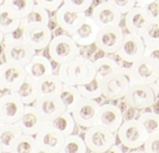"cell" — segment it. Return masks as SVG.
Wrapping results in <instances>:
<instances>
[{
  "label": "cell",
  "mask_w": 159,
  "mask_h": 153,
  "mask_svg": "<svg viewBox=\"0 0 159 153\" xmlns=\"http://www.w3.org/2000/svg\"><path fill=\"white\" fill-rule=\"evenodd\" d=\"M32 105L40 113L46 122H50L55 117L66 112V107L61 102L58 95H45L40 96L35 100Z\"/></svg>",
  "instance_id": "obj_19"
},
{
  "label": "cell",
  "mask_w": 159,
  "mask_h": 153,
  "mask_svg": "<svg viewBox=\"0 0 159 153\" xmlns=\"http://www.w3.org/2000/svg\"><path fill=\"white\" fill-rule=\"evenodd\" d=\"M52 38L53 32L49 25L24 26V41L30 45L35 51L46 49Z\"/></svg>",
  "instance_id": "obj_15"
},
{
  "label": "cell",
  "mask_w": 159,
  "mask_h": 153,
  "mask_svg": "<svg viewBox=\"0 0 159 153\" xmlns=\"http://www.w3.org/2000/svg\"><path fill=\"white\" fill-rule=\"evenodd\" d=\"M48 124L57 130L58 132H61L64 137H68L73 133L76 123H75L71 113L66 110L61 115L55 117L54 119H52L50 122H48Z\"/></svg>",
  "instance_id": "obj_29"
},
{
  "label": "cell",
  "mask_w": 159,
  "mask_h": 153,
  "mask_svg": "<svg viewBox=\"0 0 159 153\" xmlns=\"http://www.w3.org/2000/svg\"><path fill=\"white\" fill-rule=\"evenodd\" d=\"M3 51H4V47H3V43L0 45V58H3Z\"/></svg>",
  "instance_id": "obj_48"
},
{
  "label": "cell",
  "mask_w": 159,
  "mask_h": 153,
  "mask_svg": "<svg viewBox=\"0 0 159 153\" xmlns=\"http://www.w3.org/2000/svg\"><path fill=\"white\" fill-rule=\"evenodd\" d=\"M153 86H154V89H155L156 93H157V95H159V76H158L157 80L155 81V83H153Z\"/></svg>",
  "instance_id": "obj_47"
},
{
  "label": "cell",
  "mask_w": 159,
  "mask_h": 153,
  "mask_svg": "<svg viewBox=\"0 0 159 153\" xmlns=\"http://www.w3.org/2000/svg\"><path fill=\"white\" fill-rule=\"evenodd\" d=\"M25 68L14 63L3 62L1 64V85L2 89L8 92H15L26 78Z\"/></svg>",
  "instance_id": "obj_17"
},
{
  "label": "cell",
  "mask_w": 159,
  "mask_h": 153,
  "mask_svg": "<svg viewBox=\"0 0 159 153\" xmlns=\"http://www.w3.org/2000/svg\"><path fill=\"white\" fill-rule=\"evenodd\" d=\"M50 58L58 65L69 63L80 55V48L70 35H55L48 45Z\"/></svg>",
  "instance_id": "obj_2"
},
{
  "label": "cell",
  "mask_w": 159,
  "mask_h": 153,
  "mask_svg": "<svg viewBox=\"0 0 159 153\" xmlns=\"http://www.w3.org/2000/svg\"><path fill=\"white\" fill-rule=\"evenodd\" d=\"M149 58H152L154 61L159 63V44L158 45H151V46H146L145 48V54Z\"/></svg>",
  "instance_id": "obj_44"
},
{
  "label": "cell",
  "mask_w": 159,
  "mask_h": 153,
  "mask_svg": "<svg viewBox=\"0 0 159 153\" xmlns=\"http://www.w3.org/2000/svg\"><path fill=\"white\" fill-rule=\"evenodd\" d=\"M123 122L122 110L118 105L106 103L99 106L95 121L96 125H100L112 132H116Z\"/></svg>",
  "instance_id": "obj_16"
},
{
  "label": "cell",
  "mask_w": 159,
  "mask_h": 153,
  "mask_svg": "<svg viewBox=\"0 0 159 153\" xmlns=\"http://www.w3.org/2000/svg\"><path fill=\"white\" fill-rule=\"evenodd\" d=\"M145 43L142 37L132 34H126L124 35L122 46L116 53L120 59L130 64H133L145 54Z\"/></svg>",
  "instance_id": "obj_11"
},
{
  "label": "cell",
  "mask_w": 159,
  "mask_h": 153,
  "mask_svg": "<svg viewBox=\"0 0 159 153\" xmlns=\"http://www.w3.org/2000/svg\"><path fill=\"white\" fill-rule=\"evenodd\" d=\"M124 22L128 34L142 37L146 27L150 23V20L143 7L136 5L127 14H125Z\"/></svg>",
  "instance_id": "obj_22"
},
{
  "label": "cell",
  "mask_w": 159,
  "mask_h": 153,
  "mask_svg": "<svg viewBox=\"0 0 159 153\" xmlns=\"http://www.w3.org/2000/svg\"><path fill=\"white\" fill-rule=\"evenodd\" d=\"M4 62L14 63L25 67L37 53L34 48L25 41H7L3 42Z\"/></svg>",
  "instance_id": "obj_9"
},
{
  "label": "cell",
  "mask_w": 159,
  "mask_h": 153,
  "mask_svg": "<svg viewBox=\"0 0 159 153\" xmlns=\"http://www.w3.org/2000/svg\"><path fill=\"white\" fill-rule=\"evenodd\" d=\"M145 46L159 44V22H150L142 35Z\"/></svg>",
  "instance_id": "obj_37"
},
{
  "label": "cell",
  "mask_w": 159,
  "mask_h": 153,
  "mask_svg": "<svg viewBox=\"0 0 159 153\" xmlns=\"http://www.w3.org/2000/svg\"><path fill=\"white\" fill-rule=\"evenodd\" d=\"M22 134L17 123H2L0 125V147L3 153H10L17 139Z\"/></svg>",
  "instance_id": "obj_24"
},
{
  "label": "cell",
  "mask_w": 159,
  "mask_h": 153,
  "mask_svg": "<svg viewBox=\"0 0 159 153\" xmlns=\"http://www.w3.org/2000/svg\"><path fill=\"white\" fill-rule=\"evenodd\" d=\"M136 119L140 122L149 136L159 133V114L153 112L142 113Z\"/></svg>",
  "instance_id": "obj_36"
},
{
  "label": "cell",
  "mask_w": 159,
  "mask_h": 153,
  "mask_svg": "<svg viewBox=\"0 0 159 153\" xmlns=\"http://www.w3.org/2000/svg\"><path fill=\"white\" fill-rule=\"evenodd\" d=\"M107 1H113V0H107Z\"/></svg>",
  "instance_id": "obj_57"
},
{
  "label": "cell",
  "mask_w": 159,
  "mask_h": 153,
  "mask_svg": "<svg viewBox=\"0 0 159 153\" xmlns=\"http://www.w3.org/2000/svg\"><path fill=\"white\" fill-rule=\"evenodd\" d=\"M129 153H146L143 150H137V149H132V151H130Z\"/></svg>",
  "instance_id": "obj_49"
},
{
  "label": "cell",
  "mask_w": 159,
  "mask_h": 153,
  "mask_svg": "<svg viewBox=\"0 0 159 153\" xmlns=\"http://www.w3.org/2000/svg\"><path fill=\"white\" fill-rule=\"evenodd\" d=\"M94 3V0H64V4L77 12H84L86 13L88 10Z\"/></svg>",
  "instance_id": "obj_38"
},
{
  "label": "cell",
  "mask_w": 159,
  "mask_h": 153,
  "mask_svg": "<svg viewBox=\"0 0 159 153\" xmlns=\"http://www.w3.org/2000/svg\"><path fill=\"white\" fill-rule=\"evenodd\" d=\"M100 80L102 96L108 100H121L125 97L130 86V80L128 76L120 71L115 72Z\"/></svg>",
  "instance_id": "obj_8"
},
{
  "label": "cell",
  "mask_w": 159,
  "mask_h": 153,
  "mask_svg": "<svg viewBox=\"0 0 159 153\" xmlns=\"http://www.w3.org/2000/svg\"><path fill=\"white\" fill-rule=\"evenodd\" d=\"M157 102H158V104H159V95H158V98H157Z\"/></svg>",
  "instance_id": "obj_55"
},
{
  "label": "cell",
  "mask_w": 159,
  "mask_h": 153,
  "mask_svg": "<svg viewBox=\"0 0 159 153\" xmlns=\"http://www.w3.org/2000/svg\"><path fill=\"white\" fill-rule=\"evenodd\" d=\"M7 41H24V26L20 24L16 30L11 31V34L4 35L3 42Z\"/></svg>",
  "instance_id": "obj_43"
},
{
  "label": "cell",
  "mask_w": 159,
  "mask_h": 153,
  "mask_svg": "<svg viewBox=\"0 0 159 153\" xmlns=\"http://www.w3.org/2000/svg\"><path fill=\"white\" fill-rule=\"evenodd\" d=\"M0 153H2V150H1V147H0Z\"/></svg>",
  "instance_id": "obj_56"
},
{
  "label": "cell",
  "mask_w": 159,
  "mask_h": 153,
  "mask_svg": "<svg viewBox=\"0 0 159 153\" xmlns=\"http://www.w3.org/2000/svg\"><path fill=\"white\" fill-rule=\"evenodd\" d=\"M65 137L48 123L34 136L38 148L50 153H58L61 151Z\"/></svg>",
  "instance_id": "obj_14"
},
{
  "label": "cell",
  "mask_w": 159,
  "mask_h": 153,
  "mask_svg": "<svg viewBox=\"0 0 159 153\" xmlns=\"http://www.w3.org/2000/svg\"><path fill=\"white\" fill-rule=\"evenodd\" d=\"M58 153H88V148L82 137L72 133L65 137V142Z\"/></svg>",
  "instance_id": "obj_32"
},
{
  "label": "cell",
  "mask_w": 159,
  "mask_h": 153,
  "mask_svg": "<svg viewBox=\"0 0 159 153\" xmlns=\"http://www.w3.org/2000/svg\"><path fill=\"white\" fill-rule=\"evenodd\" d=\"M77 90L79 92L80 96L82 98L86 99H99L102 97V86H101V80L98 78H95L91 80L89 82H86L84 85L76 86Z\"/></svg>",
  "instance_id": "obj_34"
},
{
  "label": "cell",
  "mask_w": 159,
  "mask_h": 153,
  "mask_svg": "<svg viewBox=\"0 0 159 153\" xmlns=\"http://www.w3.org/2000/svg\"><path fill=\"white\" fill-rule=\"evenodd\" d=\"M34 2L48 12H56L64 3V0H34Z\"/></svg>",
  "instance_id": "obj_42"
},
{
  "label": "cell",
  "mask_w": 159,
  "mask_h": 153,
  "mask_svg": "<svg viewBox=\"0 0 159 153\" xmlns=\"http://www.w3.org/2000/svg\"><path fill=\"white\" fill-rule=\"evenodd\" d=\"M124 35L125 34L120 25L105 26L99 29L95 46L105 54H116L122 46Z\"/></svg>",
  "instance_id": "obj_7"
},
{
  "label": "cell",
  "mask_w": 159,
  "mask_h": 153,
  "mask_svg": "<svg viewBox=\"0 0 159 153\" xmlns=\"http://www.w3.org/2000/svg\"><path fill=\"white\" fill-rule=\"evenodd\" d=\"M58 97L61 98V102L64 103L66 110L71 113L75 105L77 104V102L79 101V99L81 98V96L78 92L77 86L65 85L64 83V86H62L61 92L58 94Z\"/></svg>",
  "instance_id": "obj_31"
},
{
  "label": "cell",
  "mask_w": 159,
  "mask_h": 153,
  "mask_svg": "<svg viewBox=\"0 0 159 153\" xmlns=\"http://www.w3.org/2000/svg\"><path fill=\"white\" fill-rule=\"evenodd\" d=\"M50 16L49 12L44 7L35 3L32 7L31 12L25 18L21 20V24L23 26L29 25H49Z\"/></svg>",
  "instance_id": "obj_30"
},
{
  "label": "cell",
  "mask_w": 159,
  "mask_h": 153,
  "mask_svg": "<svg viewBox=\"0 0 159 153\" xmlns=\"http://www.w3.org/2000/svg\"><path fill=\"white\" fill-rule=\"evenodd\" d=\"M153 1H155V0H136V5L137 7H146L147 4H149V3H151V2Z\"/></svg>",
  "instance_id": "obj_46"
},
{
  "label": "cell",
  "mask_w": 159,
  "mask_h": 153,
  "mask_svg": "<svg viewBox=\"0 0 159 153\" xmlns=\"http://www.w3.org/2000/svg\"><path fill=\"white\" fill-rule=\"evenodd\" d=\"M99 106L100 104L96 100L81 97L71 112V115L78 126L89 128L95 125Z\"/></svg>",
  "instance_id": "obj_10"
},
{
  "label": "cell",
  "mask_w": 159,
  "mask_h": 153,
  "mask_svg": "<svg viewBox=\"0 0 159 153\" xmlns=\"http://www.w3.org/2000/svg\"><path fill=\"white\" fill-rule=\"evenodd\" d=\"M3 3L17 17L23 19L31 12L35 2L34 0H3Z\"/></svg>",
  "instance_id": "obj_33"
},
{
  "label": "cell",
  "mask_w": 159,
  "mask_h": 153,
  "mask_svg": "<svg viewBox=\"0 0 159 153\" xmlns=\"http://www.w3.org/2000/svg\"><path fill=\"white\" fill-rule=\"evenodd\" d=\"M94 65L96 69V78L102 79L108 75L120 71V66L118 61L110 56H100L94 59Z\"/></svg>",
  "instance_id": "obj_28"
},
{
  "label": "cell",
  "mask_w": 159,
  "mask_h": 153,
  "mask_svg": "<svg viewBox=\"0 0 159 153\" xmlns=\"http://www.w3.org/2000/svg\"><path fill=\"white\" fill-rule=\"evenodd\" d=\"M0 91H3L2 85H1V64H0Z\"/></svg>",
  "instance_id": "obj_52"
},
{
  "label": "cell",
  "mask_w": 159,
  "mask_h": 153,
  "mask_svg": "<svg viewBox=\"0 0 159 153\" xmlns=\"http://www.w3.org/2000/svg\"><path fill=\"white\" fill-rule=\"evenodd\" d=\"M2 123H3V122H2V120H1V117H0V125H1Z\"/></svg>",
  "instance_id": "obj_54"
},
{
  "label": "cell",
  "mask_w": 159,
  "mask_h": 153,
  "mask_svg": "<svg viewBox=\"0 0 159 153\" xmlns=\"http://www.w3.org/2000/svg\"><path fill=\"white\" fill-rule=\"evenodd\" d=\"M2 153H3V152H2Z\"/></svg>",
  "instance_id": "obj_58"
},
{
  "label": "cell",
  "mask_w": 159,
  "mask_h": 153,
  "mask_svg": "<svg viewBox=\"0 0 159 153\" xmlns=\"http://www.w3.org/2000/svg\"><path fill=\"white\" fill-rule=\"evenodd\" d=\"M150 22H159V0L151 2L143 7Z\"/></svg>",
  "instance_id": "obj_40"
},
{
  "label": "cell",
  "mask_w": 159,
  "mask_h": 153,
  "mask_svg": "<svg viewBox=\"0 0 159 153\" xmlns=\"http://www.w3.org/2000/svg\"><path fill=\"white\" fill-rule=\"evenodd\" d=\"M37 149V143L34 136L21 134L11 147L10 153H34Z\"/></svg>",
  "instance_id": "obj_35"
},
{
  "label": "cell",
  "mask_w": 159,
  "mask_h": 153,
  "mask_svg": "<svg viewBox=\"0 0 159 153\" xmlns=\"http://www.w3.org/2000/svg\"><path fill=\"white\" fill-rule=\"evenodd\" d=\"M143 147L146 153H159V133L150 134Z\"/></svg>",
  "instance_id": "obj_39"
},
{
  "label": "cell",
  "mask_w": 159,
  "mask_h": 153,
  "mask_svg": "<svg viewBox=\"0 0 159 153\" xmlns=\"http://www.w3.org/2000/svg\"><path fill=\"white\" fill-rule=\"evenodd\" d=\"M24 68H25L26 74L35 81L42 77L53 73V66L50 59L44 55H39L37 53Z\"/></svg>",
  "instance_id": "obj_23"
},
{
  "label": "cell",
  "mask_w": 159,
  "mask_h": 153,
  "mask_svg": "<svg viewBox=\"0 0 159 153\" xmlns=\"http://www.w3.org/2000/svg\"><path fill=\"white\" fill-rule=\"evenodd\" d=\"M115 5L122 15L127 14L129 11H131L134 7H136V0H113L110 1Z\"/></svg>",
  "instance_id": "obj_41"
},
{
  "label": "cell",
  "mask_w": 159,
  "mask_h": 153,
  "mask_svg": "<svg viewBox=\"0 0 159 153\" xmlns=\"http://www.w3.org/2000/svg\"><path fill=\"white\" fill-rule=\"evenodd\" d=\"M57 75L65 85H84L96 77L94 62L83 55H78L69 63L59 65Z\"/></svg>",
  "instance_id": "obj_1"
},
{
  "label": "cell",
  "mask_w": 159,
  "mask_h": 153,
  "mask_svg": "<svg viewBox=\"0 0 159 153\" xmlns=\"http://www.w3.org/2000/svg\"><path fill=\"white\" fill-rule=\"evenodd\" d=\"M91 17L94 19L99 28H102L105 26L120 25L123 15L116 10L110 1L102 0L94 7Z\"/></svg>",
  "instance_id": "obj_13"
},
{
  "label": "cell",
  "mask_w": 159,
  "mask_h": 153,
  "mask_svg": "<svg viewBox=\"0 0 159 153\" xmlns=\"http://www.w3.org/2000/svg\"><path fill=\"white\" fill-rule=\"evenodd\" d=\"M99 26L96 24L94 19L91 16H85L83 22L80 26L70 35L75 41L78 46H91L95 44L96 38H97Z\"/></svg>",
  "instance_id": "obj_21"
},
{
  "label": "cell",
  "mask_w": 159,
  "mask_h": 153,
  "mask_svg": "<svg viewBox=\"0 0 159 153\" xmlns=\"http://www.w3.org/2000/svg\"><path fill=\"white\" fill-rule=\"evenodd\" d=\"M3 39H4V35L2 34V31L0 30V45L3 43Z\"/></svg>",
  "instance_id": "obj_51"
},
{
  "label": "cell",
  "mask_w": 159,
  "mask_h": 153,
  "mask_svg": "<svg viewBox=\"0 0 159 153\" xmlns=\"http://www.w3.org/2000/svg\"><path fill=\"white\" fill-rule=\"evenodd\" d=\"M3 4V0H0V5Z\"/></svg>",
  "instance_id": "obj_53"
},
{
  "label": "cell",
  "mask_w": 159,
  "mask_h": 153,
  "mask_svg": "<svg viewBox=\"0 0 159 153\" xmlns=\"http://www.w3.org/2000/svg\"><path fill=\"white\" fill-rule=\"evenodd\" d=\"M21 20L4 3L0 5V30L3 35L16 30L20 26Z\"/></svg>",
  "instance_id": "obj_27"
},
{
  "label": "cell",
  "mask_w": 159,
  "mask_h": 153,
  "mask_svg": "<svg viewBox=\"0 0 159 153\" xmlns=\"http://www.w3.org/2000/svg\"><path fill=\"white\" fill-rule=\"evenodd\" d=\"M130 83L153 85L159 76V63L147 56L131 64L127 72Z\"/></svg>",
  "instance_id": "obj_3"
},
{
  "label": "cell",
  "mask_w": 159,
  "mask_h": 153,
  "mask_svg": "<svg viewBox=\"0 0 159 153\" xmlns=\"http://www.w3.org/2000/svg\"><path fill=\"white\" fill-rule=\"evenodd\" d=\"M120 142L127 149H139L143 147L149 134L137 119L124 121L116 130Z\"/></svg>",
  "instance_id": "obj_5"
},
{
  "label": "cell",
  "mask_w": 159,
  "mask_h": 153,
  "mask_svg": "<svg viewBox=\"0 0 159 153\" xmlns=\"http://www.w3.org/2000/svg\"><path fill=\"white\" fill-rule=\"evenodd\" d=\"M83 140L88 150L93 153L104 152L116 143L115 132L96 124L88 128Z\"/></svg>",
  "instance_id": "obj_6"
},
{
  "label": "cell",
  "mask_w": 159,
  "mask_h": 153,
  "mask_svg": "<svg viewBox=\"0 0 159 153\" xmlns=\"http://www.w3.org/2000/svg\"><path fill=\"white\" fill-rule=\"evenodd\" d=\"M101 153H124V151H123L122 148H121V147H120L119 145H116V144H115V145L110 147L109 149H107L106 151L101 152Z\"/></svg>",
  "instance_id": "obj_45"
},
{
  "label": "cell",
  "mask_w": 159,
  "mask_h": 153,
  "mask_svg": "<svg viewBox=\"0 0 159 153\" xmlns=\"http://www.w3.org/2000/svg\"><path fill=\"white\" fill-rule=\"evenodd\" d=\"M85 16L86 13L84 12L74 11L62 3L55 12V21L59 28L66 31L68 35H71L79 27Z\"/></svg>",
  "instance_id": "obj_18"
},
{
  "label": "cell",
  "mask_w": 159,
  "mask_h": 153,
  "mask_svg": "<svg viewBox=\"0 0 159 153\" xmlns=\"http://www.w3.org/2000/svg\"><path fill=\"white\" fill-rule=\"evenodd\" d=\"M158 95L153 85H143V83H130L124 101L129 106L136 109H150L157 101Z\"/></svg>",
  "instance_id": "obj_4"
},
{
  "label": "cell",
  "mask_w": 159,
  "mask_h": 153,
  "mask_svg": "<svg viewBox=\"0 0 159 153\" xmlns=\"http://www.w3.org/2000/svg\"><path fill=\"white\" fill-rule=\"evenodd\" d=\"M25 105H30L39 97L37 81L30 76H26L21 86L14 92Z\"/></svg>",
  "instance_id": "obj_26"
},
{
  "label": "cell",
  "mask_w": 159,
  "mask_h": 153,
  "mask_svg": "<svg viewBox=\"0 0 159 153\" xmlns=\"http://www.w3.org/2000/svg\"><path fill=\"white\" fill-rule=\"evenodd\" d=\"M48 122L42 118L40 113L35 109L34 105H25L22 117L17 122L23 134L35 136Z\"/></svg>",
  "instance_id": "obj_20"
},
{
  "label": "cell",
  "mask_w": 159,
  "mask_h": 153,
  "mask_svg": "<svg viewBox=\"0 0 159 153\" xmlns=\"http://www.w3.org/2000/svg\"><path fill=\"white\" fill-rule=\"evenodd\" d=\"M25 104L14 92L0 96V117L3 123H17L23 115Z\"/></svg>",
  "instance_id": "obj_12"
},
{
  "label": "cell",
  "mask_w": 159,
  "mask_h": 153,
  "mask_svg": "<svg viewBox=\"0 0 159 153\" xmlns=\"http://www.w3.org/2000/svg\"><path fill=\"white\" fill-rule=\"evenodd\" d=\"M64 83L57 74H50L37 80L39 97L45 95H58Z\"/></svg>",
  "instance_id": "obj_25"
},
{
  "label": "cell",
  "mask_w": 159,
  "mask_h": 153,
  "mask_svg": "<svg viewBox=\"0 0 159 153\" xmlns=\"http://www.w3.org/2000/svg\"><path fill=\"white\" fill-rule=\"evenodd\" d=\"M34 153H50V152L44 151V150H42V149H39L38 147H37V149L34 150Z\"/></svg>",
  "instance_id": "obj_50"
}]
</instances>
